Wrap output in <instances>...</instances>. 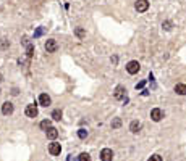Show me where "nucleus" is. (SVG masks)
Returning <instances> with one entry per match:
<instances>
[{
    "mask_svg": "<svg viewBox=\"0 0 186 161\" xmlns=\"http://www.w3.org/2000/svg\"><path fill=\"white\" fill-rule=\"evenodd\" d=\"M57 49H58V44H57L55 39H49L47 42H45V50H47V53H53Z\"/></svg>",
    "mask_w": 186,
    "mask_h": 161,
    "instance_id": "1",
    "label": "nucleus"
},
{
    "mask_svg": "<svg viewBox=\"0 0 186 161\" xmlns=\"http://www.w3.org/2000/svg\"><path fill=\"white\" fill-rule=\"evenodd\" d=\"M139 68H141V66H139V63L138 61H129L128 64H126V71L129 73V74H136L138 71H139Z\"/></svg>",
    "mask_w": 186,
    "mask_h": 161,
    "instance_id": "2",
    "label": "nucleus"
},
{
    "mask_svg": "<svg viewBox=\"0 0 186 161\" xmlns=\"http://www.w3.org/2000/svg\"><path fill=\"white\" fill-rule=\"evenodd\" d=\"M112 158H113V151L110 148H104L100 151V159L102 161H112Z\"/></svg>",
    "mask_w": 186,
    "mask_h": 161,
    "instance_id": "3",
    "label": "nucleus"
},
{
    "mask_svg": "<svg viewBox=\"0 0 186 161\" xmlns=\"http://www.w3.org/2000/svg\"><path fill=\"white\" fill-rule=\"evenodd\" d=\"M151 118H152V121L159 122V121L163 118V111H162L160 108H154V110L151 111Z\"/></svg>",
    "mask_w": 186,
    "mask_h": 161,
    "instance_id": "4",
    "label": "nucleus"
},
{
    "mask_svg": "<svg viewBox=\"0 0 186 161\" xmlns=\"http://www.w3.org/2000/svg\"><path fill=\"white\" fill-rule=\"evenodd\" d=\"M134 8H136V10L138 12H146L147 10V8H149V2H147V0H138V2L134 3Z\"/></svg>",
    "mask_w": 186,
    "mask_h": 161,
    "instance_id": "5",
    "label": "nucleus"
},
{
    "mask_svg": "<svg viewBox=\"0 0 186 161\" xmlns=\"http://www.w3.org/2000/svg\"><path fill=\"white\" fill-rule=\"evenodd\" d=\"M24 113H26V116H28V118H36L39 111H37V107H36V105H28Z\"/></svg>",
    "mask_w": 186,
    "mask_h": 161,
    "instance_id": "6",
    "label": "nucleus"
},
{
    "mask_svg": "<svg viewBox=\"0 0 186 161\" xmlns=\"http://www.w3.org/2000/svg\"><path fill=\"white\" fill-rule=\"evenodd\" d=\"M49 151H50V155H53V156L60 155V151H62V147H60V144H57V142H53V144H50V145H49Z\"/></svg>",
    "mask_w": 186,
    "mask_h": 161,
    "instance_id": "7",
    "label": "nucleus"
},
{
    "mask_svg": "<svg viewBox=\"0 0 186 161\" xmlns=\"http://www.w3.org/2000/svg\"><path fill=\"white\" fill-rule=\"evenodd\" d=\"M2 113H3L5 116H8V115H12V113H13V105H12L10 102H5L3 105H2Z\"/></svg>",
    "mask_w": 186,
    "mask_h": 161,
    "instance_id": "8",
    "label": "nucleus"
},
{
    "mask_svg": "<svg viewBox=\"0 0 186 161\" xmlns=\"http://www.w3.org/2000/svg\"><path fill=\"white\" fill-rule=\"evenodd\" d=\"M125 87L123 86H118L117 89H115V93H113V97L117 98V100H123V97H125Z\"/></svg>",
    "mask_w": 186,
    "mask_h": 161,
    "instance_id": "9",
    "label": "nucleus"
},
{
    "mask_svg": "<svg viewBox=\"0 0 186 161\" xmlns=\"http://www.w3.org/2000/svg\"><path fill=\"white\" fill-rule=\"evenodd\" d=\"M45 134H47V139L55 140V139H57V135H58V130L55 129V127H49L47 130H45Z\"/></svg>",
    "mask_w": 186,
    "mask_h": 161,
    "instance_id": "10",
    "label": "nucleus"
},
{
    "mask_svg": "<svg viewBox=\"0 0 186 161\" xmlns=\"http://www.w3.org/2000/svg\"><path fill=\"white\" fill-rule=\"evenodd\" d=\"M50 102H52V100H50V97L47 95V93H42V95L39 97V103H41L42 107H49Z\"/></svg>",
    "mask_w": 186,
    "mask_h": 161,
    "instance_id": "11",
    "label": "nucleus"
},
{
    "mask_svg": "<svg viewBox=\"0 0 186 161\" xmlns=\"http://www.w3.org/2000/svg\"><path fill=\"white\" fill-rule=\"evenodd\" d=\"M129 130H131L133 134H138V132L141 130V122H139V121H133L131 124H129Z\"/></svg>",
    "mask_w": 186,
    "mask_h": 161,
    "instance_id": "12",
    "label": "nucleus"
},
{
    "mask_svg": "<svg viewBox=\"0 0 186 161\" xmlns=\"http://www.w3.org/2000/svg\"><path fill=\"white\" fill-rule=\"evenodd\" d=\"M175 92L178 93V95H186V84H176Z\"/></svg>",
    "mask_w": 186,
    "mask_h": 161,
    "instance_id": "13",
    "label": "nucleus"
},
{
    "mask_svg": "<svg viewBox=\"0 0 186 161\" xmlns=\"http://www.w3.org/2000/svg\"><path fill=\"white\" fill-rule=\"evenodd\" d=\"M8 47H10V42L7 39H0V50H7Z\"/></svg>",
    "mask_w": 186,
    "mask_h": 161,
    "instance_id": "14",
    "label": "nucleus"
},
{
    "mask_svg": "<svg viewBox=\"0 0 186 161\" xmlns=\"http://www.w3.org/2000/svg\"><path fill=\"white\" fill-rule=\"evenodd\" d=\"M52 118H53L55 121H60V119H62V111H60V110H55V111L52 113Z\"/></svg>",
    "mask_w": 186,
    "mask_h": 161,
    "instance_id": "15",
    "label": "nucleus"
},
{
    "mask_svg": "<svg viewBox=\"0 0 186 161\" xmlns=\"http://www.w3.org/2000/svg\"><path fill=\"white\" fill-rule=\"evenodd\" d=\"M120 126H122V119H120V118H115L113 121H112V127H113V129H117Z\"/></svg>",
    "mask_w": 186,
    "mask_h": 161,
    "instance_id": "16",
    "label": "nucleus"
},
{
    "mask_svg": "<svg viewBox=\"0 0 186 161\" xmlns=\"http://www.w3.org/2000/svg\"><path fill=\"white\" fill-rule=\"evenodd\" d=\"M50 127V121L49 119H44L42 122H41V129H44V130H47Z\"/></svg>",
    "mask_w": 186,
    "mask_h": 161,
    "instance_id": "17",
    "label": "nucleus"
},
{
    "mask_svg": "<svg viewBox=\"0 0 186 161\" xmlns=\"http://www.w3.org/2000/svg\"><path fill=\"white\" fill-rule=\"evenodd\" d=\"M78 137H79V139H86V137H88V130H86V129H79V130H78Z\"/></svg>",
    "mask_w": 186,
    "mask_h": 161,
    "instance_id": "18",
    "label": "nucleus"
},
{
    "mask_svg": "<svg viewBox=\"0 0 186 161\" xmlns=\"http://www.w3.org/2000/svg\"><path fill=\"white\" fill-rule=\"evenodd\" d=\"M74 34H76L78 37H84V36H86V32H84V29H83V27H76Z\"/></svg>",
    "mask_w": 186,
    "mask_h": 161,
    "instance_id": "19",
    "label": "nucleus"
},
{
    "mask_svg": "<svg viewBox=\"0 0 186 161\" xmlns=\"http://www.w3.org/2000/svg\"><path fill=\"white\" fill-rule=\"evenodd\" d=\"M79 161H91L89 153H81V155H79Z\"/></svg>",
    "mask_w": 186,
    "mask_h": 161,
    "instance_id": "20",
    "label": "nucleus"
},
{
    "mask_svg": "<svg viewBox=\"0 0 186 161\" xmlns=\"http://www.w3.org/2000/svg\"><path fill=\"white\" fill-rule=\"evenodd\" d=\"M147 161H162V156H159V155H152Z\"/></svg>",
    "mask_w": 186,
    "mask_h": 161,
    "instance_id": "21",
    "label": "nucleus"
},
{
    "mask_svg": "<svg viewBox=\"0 0 186 161\" xmlns=\"http://www.w3.org/2000/svg\"><path fill=\"white\" fill-rule=\"evenodd\" d=\"M170 26H172V24H170V21H165V23H163V29H165V31H170V29H172Z\"/></svg>",
    "mask_w": 186,
    "mask_h": 161,
    "instance_id": "22",
    "label": "nucleus"
},
{
    "mask_svg": "<svg viewBox=\"0 0 186 161\" xmlns=\"http://www.w3.org/2000/svg\"><path fill=\"white\" fill-rule=\"evenodd\" d=\"M42 32H44V29H42V27H41V29H37V31H36V34H34V37H39V36L42 34Z\"/></svg>",
    "mask_w": 186,
    "mask_h": 161,
    "instance_id": "23",
    "label": "nucleus"
},
{
    "mask_svg": "<svg viewBox=\"0 0 186 161\" xmlns=\"http://www.w3.org/2000/svg\"><path fill=\"white\" fill-rule=\"evenodd\" d=\"M144 84H146V81H141V82H139L138 86H136V89H141V87H144Z\"/></svg>",
    "mask_w": 186,
    "mask_h": 161,
    "instance_id": "24",
    "label": "nucleus"
},
{
    "mask_svg": "<svg viewBox=\"0 0 186 161\" xmlns=\"http://www.w3.org/2000/svg\"><path fill=\"white\" fill-rule=\"evenodd\" d=\"M3 79V76H2V73H0V81H2Z\"/></svg>",
    "mask_w": 186,
    "mask_h": 161,
    "instance_id": "25",
    "label": "nucleus"
}]
</instances>
